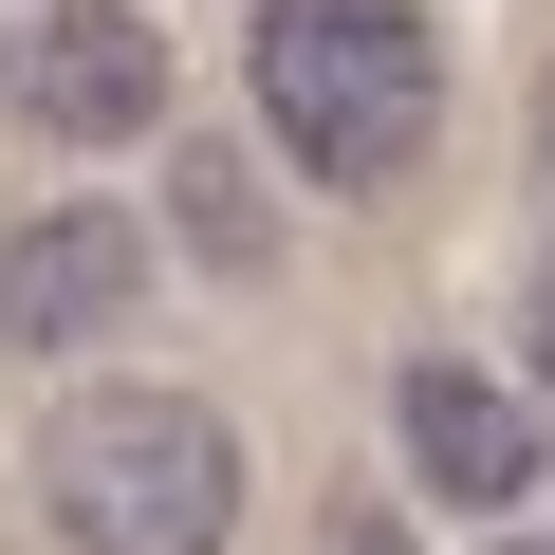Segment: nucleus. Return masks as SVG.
Here are the masks:
<instances>
[{
	"instance_id": "obj_8",
	"label": "nucleus",
	"mask_w": 555,
	"mask_h": 555,
	"mask_svg": "<svg viewBox=\"0 0 555 555\" xmlns=\"http://www.w3.org/2000/svg\"><path fill=\"white\" fill-rule=\"evenodd\" d=\"M315 555H408V537H389V518H334V537H315Z\"/></svg>"
},
{
	"instance_id": "obj_2",
	"label": "nucleus",
	"mask_w": 555,
	"mask_h": 555,
	"mask_svg": "<svg viewBox=\"0 0 555 555\" xmlns=\"http://www.w3.org/2000/svg\"><path fill=\"white\" fill-rule=\"evenodd\" d=\"M38 518H56V555H222L241 537V444H222L204 389L112 371L38 426Z\"/></svg>"
},
{
	"instance_id": "obj_5",
	"label": "nucleus",
	"mask_w": 555,
	"mask_h": 555,
	"mask_svg": "<svg viewBox=\"0 0 555 555\" xmlns=\"http://www.w3.org/2000/svg\"><path fill=\"white\" fill-rule=\"evenodd\" d=\"M149 222L130 204H38L20 241H0V352H93V334H130V297H149Z\"/></svg>"
},
{
	"instance_id": "obj_3",
	"label": "nucleus",
	"mask_w": 555,
	"mask_h": 555,
	"mask_svg": "<svg viewBox=\"0 0 555 555\" xmlns=\"http://www.w3.org/2000/svg\"><path fill=\"white\" fill-rule=\"evenodd\" d=\"M0 130H38V149H130V130H167L149 0H20V20H0Z\"/></svg>"
},
{
	"instance_id": "obj_4",
	"label": "nucleus",
	"mask_w": 555,
	"mask_h": 555,
	"mask_svg": "<svg viewBox=\"0 0 555 555\" xmlns=\"http://www.w3.org/2000/svg\"><path fill=\"white\" fill-rule=\"evenodd\" d=\"M389 444H408V481L426 500H463V518H518L537 500V389H500V371H463V352H408L389 371Z\"/></svg>"
},
{
	"instance_id": "obj_9",
	"label": "nucleus",
	"mask_w": 555,
	"mask_h": 555,
	"mask_svg": "<svg viewBox=\"0 0 555 555\" xmlns=\"http://www.w3.org/2000/svg\"><path fill=\"white\" fill-rule=\"evenodd\" d=\"M537 204H555V93H537Z\"/></svg>"
},
{
	"instance_id": "obj_6",
	"label": "nucleus",
	"mask_w": 555,
	"mask_h": 555,
	"mask_svg": "<svg viewBox=\"0 0 555 555\" xmlns=\"http://www.w3.org/2000/svg\"><path fill=\"white\" fill-rule=\"evenodd\" d=\"M167 259H185V278H259V259H278V222H259V149H222V130L167 149Z\"/></svg>"
},
{
	"instance_id": "obj_1",
	"label": "nucleus",
	"mask_w": 555,
	"mask_h": 555,
	"mask_svg": "<svg viewBox=\"0 0 555 555\" xmlns=\"http://www.w3.org/2000/svg\"><path fill=\"white\" fill-rule=\"evenodd\" d=\"M241 93L297 185H408L444 149V20L426 0H259Z\"/></svg>"
},
{
	"instance_id": "obj_7",
	"label": "nucleus",
	"mask_w": 555,
	"mask_h": 555,
	"mask_svg": "<svg viewBox=\"0 0 555 555\" xmlns=\"http://www.w3.org/2000/svg\"><path fill=\"white\" fill-rule=\"evenodd\" d=\"M518 371L555 389V278H537V297H518Z\"/></svg>"
}]
</instances>
